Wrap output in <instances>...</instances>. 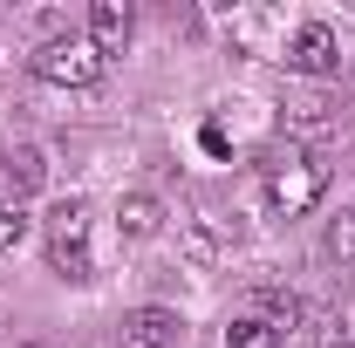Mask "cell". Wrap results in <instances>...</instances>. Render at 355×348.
I'll return each mask as SVG.
<instances>
[{
    "instance_id": "cell-1",
    "label": "cell",
    "mask_w": 355,
    "mask_h": 348,
    "mask_svg": "<svg viewBox=\"0 0 355 348\" xmlns=\"http://www.w3.org/2000/svg\"><path fill=\"white\" fill-rule=\"evenodd\" d=\"M321 191H328V164H321L314 150H280V157L266 164V205H273V218L314 212Z\"/></svg>"
},
{
    "instance_id": "cell-2",
    "label": "cell",
    "mask_w": 355,
    "mask_h": 348,
    "mask_svg": "<svg viewBox=\"0 0 355 348\" xmlns=\"http://www.w3.org/2000/svg\"><path fill=\"white\" fill-rule=\"evenodd\" d=\"M48 266L62 280H89L96 273V253H89V205L83 198H62L48 212Z\"/></svg>"
},
{
    "instance_id": "cell-3",
    "label": "cell",
    "mask_w": 355,
    "mask_h": 348,
    "mask_svg": "<svg viewBox=\"0 0 355 348\" xmlns=\"http://www.w3.org/2000/svg\"><path fill=\"white\" fill-rule=\"evenodd\" d=\"M28 62H35V76H42V82H55V89H96V82H103V55H96L89 42H76V35L42 42Z\"/></svg>"
},
{
    "instance_id": "cell-4",
    "label": "cell",
    "mask_w": 355,
    "mask_h": 348,
    "mask_svg": "<svg viewBox=\"0 0 355 348\" xmlns=\"http://www.w3.org/2000/svg\"><path fill=\"white\" fill-rule=\"evenodd\" d=\"M287 69H294V76H335V69H342V42H335V28H328V21L294 28V42H287Z\"/></svg>"
},
{
    "instance_id": "cell-5",
    "label": "cell",
    "mask_w": 355,
    "mask_h": 348,
    "mask_svg": "<svg viewBox=\"0 0 355 348\" xmlns=\"http://www.w3.org/2000/svg\"><path fill=\"white\" fill-rule=\"evenodd\" d=\"M137 35V14H130V0H96L89 7V48L110 62V55H123Z\"/></svg>"
},
{
    "instance_id": "cell-6",
    "label": "cell",
    "mask_w": 355,
    "mask_h": 348,
    "mask_svg": "<svg viewBox=\"0 0 355 348\" xmlns=\"http://www.w3.org/2000/svg\"><path fill=\"white\" fill-rule=\"evenodd\" d=\"M178 335H184V321H178L171 307H137V314H123V328H116L123 348H178Z\"/></svg>"
},
{
    "instance_id": "cell-7",
    "label": "cell",
    "mask_w": 355,
    "mask_h": 348,
    "mask_svg": "<svg viewBox=\"0 0 355 348\" xmlns=\"http://www.w3.org/2000/svg\"><path fill=\"white\" fill-rule=\"evenodd\" d=\"M116 225H123V239H150V232L164 225V205H157L150 191H123V198H116Z\"/></svg>"
},
{
    "instance_id": "cell-8",
    "label": "cell",
    "mask_w": 355,
    "mask_h": 348,
    "mask_svg": "<svg viewBox=\"0 0 355 348\" xmlns=\"http://www.w3.org/2000/svg\"><path fill=\"white\" fill-rule=\"evenodd\" d=\"M7 184H14V198H21V191H42V184H48V157L35 150V143L7 150Z\"/></svg>"
},
{
    "instance_id": "cell-9",
    "label": "cell",
    "mask_w": 355,
    "mask_h": 348,
    "mask_svg": "<svg viewBox=\"0 0 355 348\" xmlns=\"http://www.w3.org/2000/svg\"><path fill=\"white\" fill-rule=\"evenodd\" d=\"M225 348H287V335H280L273 321H260V314H239V321L225 328Z\"/></svg>"
},
{
    "instance_id": "cell-10",
    "label": "cell",
    "mask_w": 355,
    "mask_h": 348,
    "mask_svg": "<svg viewBox=\"0 0 355 348\" xmlns=\"http://www.w3.org/2000/svg\"><path fill=\"white\" fill-rule=\"evenodd\" d=\"M260 321H273V328L287 335V328L301 321V301H294V294H280V287H260Z\"/></svg>"
},
{
    "instance_id": "cell-11",
    "label": "cell",
    "mask_w": 355,
    "mask_h": 348,
    "mask_svg": "<svg viewBox=\"0 0 355 348\" xmlns=\"http://www.w3.org/2000/svg\"><path fill=\"white\" fill-rule=\"evenodd\" d=\"M28 239V212H21V198H0V253H14Z\"/></svg>"
},
{
    "instance_id": "cell-12",
    "label": "cell",
    "mask_w": 355,
    "mask_h": 348,
    "mask_svg": "<svg viewBox=\"0 0 355 348\" xmlns=\"http://www.w3.org/2000/svg\"><path fill=\"white\" fill-rule=\"evenodd\" d=\"M328 348H355V342H328Z\"/></svg>"
}]
</instances>
